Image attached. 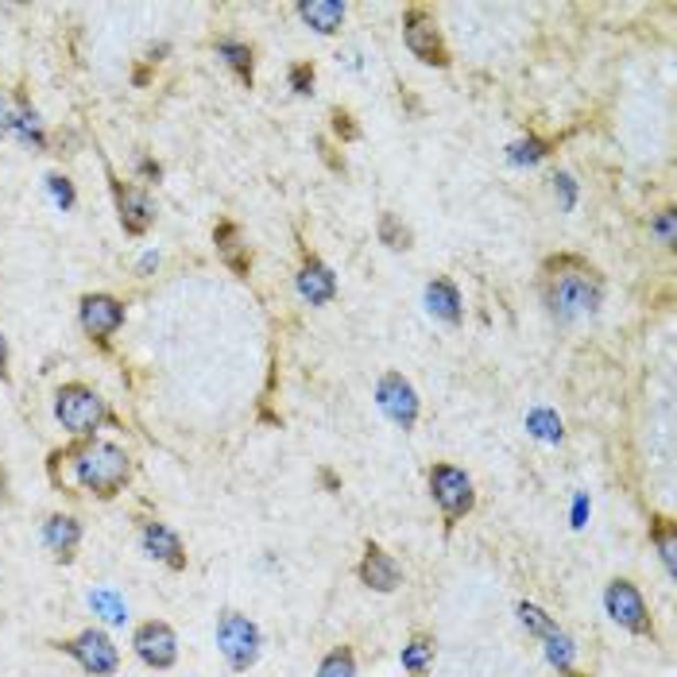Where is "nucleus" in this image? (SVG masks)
<instances>
[{
  "label": "nucleus",
  "mask_w": 677,
  "mask_h": 677,
  "mask_svg": "<svg viewBox=\"0 0 677 677\" xmlns=\"http://www.w3.org/2000/svg\"><path fill=\"white\" fill-rule=\"evenodd\" d=\"M136 171H140L148 182H159V179H163V166H159L155 159H148V155H140V163H136Z\"/></svg>",
  "instance_id": "nucleus-37"
},
{
  "label": "nucleus",
  "mask_w": 677,
  "mask_h": 677,
  "mask_svg": "<svg viewBox=\"0 0 677 677\" xmlns=\"http://www.w3.org/2000/svg\"><path fill=\"white\" fill-rule=\"evenodd\" d=\"M538 291H542L550 318H558V322H581V318H592L604 307V276H600V268H592L584 256L573 252L550 256L542 264Z\"/></svg>",
  "instance_id": "nucleus-1"
},
{
  "label": "nucleus",
  "mask_w": 677,
  "mask_h": 677,
  "mask_svg": "<svg viewBox=\"0 0 677 677\" xmlns=\"http://www.w3.org/2000/svg\"><path fill=\"white\" fill-rule=\"evenodd\" d=\"M55 646L63 654H71V658L94 677H112L120 669L117 643H112L101 627H86V631H78L74 638H63V643H55Z\"/></svg>",
  "instance_id": "nucleus-7"
},
{
  "label": "nucleus",
  "mask_w": 677,
  "mask_h": 677,
  "mask_svg": "<svg viewBox=\"0 0 677 677\" xmlns=\"http://www.w3.org/2000/svg\"><path fill=\"white\" fill-rule=\"evenodd\" d=\"M299 294L310 302V307H325V302L337 299V276L330 271V264L314 252H302V264H299Z\"/></svg>",
  "instance_id": "nucleus-14"
},
{
  "label": "nucleus",
  "mask_w": 677,
  "mask_h": 677,
  "mask_svg": "<svg viewBox=\"0 0 677 677\" xmlns=\"http://www.w3.org/2000/svg\"><path fill=\"white\" fill-rule=\"evenodd\" d=\"M55 453L74 461L78 484L97 499H117L128 488V481H132V458H128V449L112 445V441L86 438L74 441L71 449H55Z\"/></svg>",
  "instance_id": "nucleus-2"
},
{
  "label": "nucleus",
  "mask_w": 677,
  "mask_h": 677,
  "mask_svg": "<svg viewBox=\"0 0 677 677\" xmlns=\"http://www.w3.org/2000/svg\"><path fill=\"white\" fill-rule=\"evenodd\" d=\"M426 481H430V496H433V504L441 507V515H445L449 527H453V523H461L476 507V492H473V481H469L465 469L438 461V465L430 469V476H426Z\"/></svg>",
  "instance_id": "nucleus-5"
},
{
  "label": "nucleus",
  "mask_w": 677,
  "mask_h": 677,
  "mask_svg": "<svg viewBox=\"0 0 677 677\" xmlns=\"http://www.w3.org/2000/svg\"><path fill=\"white\" fill-rule=\"evenodd\" d=\"M651 233L669 248V252H674V248H677V209H674V205H666L662 213H654Z\"/></svg>",
  "instance_id": "nucleus-28"
},
{
  "label": "nucleus",
  "mask_w": 677,
  "mask_h": 677,
  "mask_svg": "<svg viewBox=\"0 0 677 677\" xmlns=\"http://www.w3.org/2000/svg\"><path fill=\"white\" fill-rule=\"evenodd\" d=\"M376 233H379V240H384L391 252H407L410 245H415V233L402 225L395 213H379V225H376Z\"/></svg>",
  "instance_id": "nucleus-24"
},
{
  "label": "nucleus",
  "mask_w": 677,
  "mask_h": 677,
  "mask_svg": "<svg viewBox=\"0 0 677 677\" xmlns=\"http://www.w3.org/2000/svg\"><path fill=\"white\" fill-rule=\"evenodd\" d=\"M132 651L143 666L151 669H171L179 662V635H174L171 623L163 620H143L132 631Z\"/></svg>",
  "instance_id": "nucleus-11"
},
{
  "label": "nucleus",
  "mask_w": 677,
  "mask_h": 677,
  "mask_svg": "<svg viewBox=\"0 0 677 677\" xmlns=\"http://www.w3.org/2000/svg\"><path fill=\"white\" fill-rule=\"evenodd\" d=\"M426 310H430L433 318H441L445 325H461V318H465V307H461V291L453 279L445 276H433L430 283H426Z\"/></svg>",
  "instance_id": "nucleus-18"
},
{
  "label": "nucleus",
  "mask_w": 677,
  "mask_h": 677,
  "mask_svg": "<svg viewBox=\"0 0 677 677\" xmlns=\"http://www.w3.org/2000/svg\"><path fill=\"white\" fill-rule=\"evenodd\" d=\"M318 677H356V654L353 646H333L318 666Z\"/></svg>",
  "instance_id": "nucleus-26"
},
{
  "label": "nucleus",
  "mask_w": 677,
  "mask_h": 677,
  "mask_svg": "<svg viewBox=\"0 0 677 677\" xmlns=\"http://www.w3.org/2000/svg\"><path fill=\"white\" fill-rule=\"evenodd\" d=\"M78 322H82V330H86V337L94 341V345L109 348L112 333L125 325V302H120L117 294H105V291L82 294Z\"/></svg>",
  "instance_id": "nucleus-9"
},
{
  "label": "nucleus",
  "mask_w": 677,
  "mask_h": 677,
  "mask_svg": "<svg viewBox=\"0 0 677 677\" xmlns=\"http://www.w3.org/2000/svg\"><path fill=\"white\" fill-rule=\"evenodd\" d=\"M43 546L55 554V561L71 566L74 554H78V546H82V523L74 519V515H63V512L51 515V519L43 523Z\"/></svg>",
  "instance_id": "nucleus-17"
},
{
  "label": "nucleus",
  "mask_w": 677,
  "mask_h": 677,
  "mask_svg": "<svg viewBox=\"0 0 677 677\" xmlns=\"http://www.w3.org/2000/svg\"><path fill=\"white\" fill-rule=\"evenodd\" d=\"M260 646H264V635L248 615L233 612V608L217 615V651L221 658L229 662V669H237V674L252 669L256 658H260Z\"/></svg>",
  "instance_id": "nucleus-4"
},
{
  "label": "nucleus",
  "mask_w": 677,
  "mask_h": 677,
  "mask_svg": "<svg viewBox=\"0 0 677 677\" xmlns=\"http://www.w3.org/2000/svg\"><path fill=\"white\" fill-rule=\"evenodd\" d=\"M51 194H55V202L63 205V209H71L74 205V186H71V179L66 174H51Z\"/></svg>",
  "instance_id": "nucleus-34"
},
{
  "label": "nucleus",
  "mask_w": 677,
  "mask_h": 677,
  "mask_svg": "<svg viewBox=\"0 0 677 677\" xmlns=\"http://www.w3.org/2000/svg\"><path fill=\"white\" fill-rule=\"evenodd\" d=\"M318 151H322V159H325V163L333 166V171H345V159H337V155H333L330 140H318Z\"/></svg>",
  "instance_id": "nucleus-39"
},
{
  "label": "nucleus",
  "mask_w": 677,
  "mask_h": 677,
  "mask_svg": "<svg viewBox=\"0 0 677 677\" xmlns=\"http://www.w3.org/2000/svg\"><path fill=\"white\" fill-rule=\"evenodd\" d=\"M604 608L623 631H631V635H654L651 608H646L643 592H638L627 577H615V581L608 584V589H604Z\"/></svg>",
  "instance_id": "nucleus-8"
},
{
  "label": "nucleus",
  "mask_w": 677,
  "mask_h": 677,
  "mask_svg": "<svg viewBox=\"0 0 677 677\" xmlns=\"http://www.w3.org/2000/svg\"><path fill=\"white\" fill-rule=\"evenodd\" d=\"M430 662H433V635H426V631H415V635H410V643L402 646V669H407L410 677H426Z\"/></svg>",
  "instance_id": "nucleus-23"
},
{
  "label": "nucleus",
  "mask_w": 677,
  "mask_h": 677,
  "mask_svg": "<svg viewBox=\"0 0 677 677\" xmlns=\"http://www.w3.org/2000/svg\"><path fill=\"white\" fill-rule=\"evenodd\" d=\"M140 542H143V554L155 558V561H163L171 573H182V569H186V546H182V538L174 535L166 523L148 519L140 527Z\"/></svg>",
  "instance_id": "nucleus-13"
},
{
  "label": "nucleus",
  "mask_w": 677,
  "mask_h": 677,
  "mask_svg": "<svg viewBox=\"0 0 677 677\" xmlns=\"http://www.w3.org/2000/svg\"><path fill=\"white\" fill-rule=\"evenodd\" d=\"M89 604H94L109 623H125V615H128L125 612V600H117L112 592H94V597H89Z\"/></svg>",
  "instance_id": "nucleus-32"
},
{
  "label": "nucleus",
  "mask_w": 677,
  "mask_h": 677,
  "mask_svg": "<svg viewBox=\"0 0 677 677\" xmlns=\"http://www.w3.org/2000/svg\"><path fill=\"white\" fill-rule=\"evenodd\" d=\"M519 623L530 631L535 638H550L554 631H558V623H554V615H546L538 604H530V600H523L519 604Z\"/></svg>",
  "instance_id": "nucleus-27"
},
{
  "label": "nucleus",
  "mask_w": 677,
  "mask_h": 677,
  "mask_svg": "<svg viewBox=\"0 0 677 677\" xmlns=\"http://www.w3.org/2000/svg\"><path fill=\"white\" fill-rule=\"evenodd\" d=\"M554 143L550 140H538V136H527V140L512 143V163H538V159L550 155Z\"/></svg>",
  "instance_id": "nucleus-29"
},
{
  "label": "nucleus",
  "mask_w": 677,
  "mask_h": 677,
  "mask_svg": "<svg viewBox=\"0 0 677 677\" xmlns=\"http://www.w3.org/2000/svg\"><path fill=\"white\" fill-rule=\"evenodd\" d=\"M402 43H407V51L418 63L438 66V71L449 66V47L438 32V20H433V12L426 9V4H410V9L402 12Z\"/></svg>",
  "instance_id": "nucleus-6"
},
{
  "label": "nucleus",
  "mask_w": 677,
  "mask_h": 677,
  "mask_svg": "<svg viewBox=\"0 0 677 677\" xmlns=\"http://www.w3.org/2000/svg\"><path fill=\"white\" fill-rule=\"evenodd\" d=\"M213 245H217L221 264H225L233 276L248 279V271H252V252H248L245 237H240L237 221H217V229H213Z\"/></svg>",
  "instance_id": "nucleus-16"
},
{
  "label": "nucleus",
  "mask_w": 677,
  "mask_h": 677,
  "mask_svg": "<svg viewBox=\"0 0 677 677\" xmlns=\"http://www.w3.org/2000/svg\"><path fill=\"white\" fill-rule=\"evenodd\" d=\"M527 426L538 433V438H550V441H558V438H561V418L554 415V410H530Z\"/></svg>",
  "instance_id": "nucleus-31"
},
{
  "label": "nucleus",
  "mask_w": 677,
  "mask_h": 677,
  "mask_svg": "<svg viewBox=\"0 0 677 677\" xmlns=\"http://www.w3.org/2000/svg\"><path fill=\"white\" fill-rule=\"evenodd\" d=\"M558 190H561V209H573V202H577V186H573V179L569 174H558Z\"/></svg>",
  "instance_id": "nucleus-36"
},
{
  "label": "nucleus",
  "mask_w": 677,
  "mask_h": 677,
  "mask_svg": "<svg viewBox=\"0 0 677 677\" xmlns=\"http://www.w3.org/2000/svg\"><path fill=\"white\" fill-rule=\"evenodd\" d=\"M322 484H325V488H330V492H337V488H341V481L330 473V469H322Z\"/></svg>",
  "instance_id": "nucleus-40"
},
{
  "label": "nucleus",
  "mask_w": 677,
  "mask_h": 677,
  "mask_svg": "<svg viewBox=\"0 0 677 677\" xmlns=\"http://www.w3.org/2000/svg\"><path fill=\"white\" fill-rule=\"evenodd\" d=\"M314 78H318V74H314V66H310V63H294L291 66V89L299 97L314 94Z\"/></svg>",
  "instance_id": "nucleus-33"
},
{
  "label": "nucleus",
  "mask_w": 677,
  "mask_h": 677,
  "mask_svg": "<svg viewBox=\"0 0 677 677\" xmlns=\"http://www.w3.org/2000/svg\"><path fill=\"white\" fill-rule=\"evenodd\" d=\"M356 577H361L372 592H395L402 584L399 561H395L391 554H387L384 546H376V542L364 546V558H361V566H356Z\"/></svg>",
  "instance_id": "nucleus-15"
},
{
  "label": "nucleus",
  "mask_w": 677,
  "mask_h": 677,
  "mask_svg": "<svg viewBox=\"0 0 677 677\" xmlns=\"http://www.w3.org/2000/svg\"><path fill=\"white\" fill-rule=\"evenodd\" d=\"M217 55L225 58V66H229V71L237 74V78L245 82L248 89H252V78H256V51L248 47V43L221 40V43H217Z\"/></svg>",
  "instance_id": "nucleus-20"
},
{
  "label": "nucleus",
  "mask_w": 677,
  "mask_h": 677,
  "mask_svg": "<svg viewBox=\"0 0 677 677\" xmlns=\"http://www.w3.org/2000/svg\"><path fill=\"white\" fill-rule=\"evenodd\" d=\"M12 132L20 136L24 143H32L35 151L47 148V136H43V125H40V112L32 109V101H28V94L17 97V128Z\"/></svg>",
  "instance_id": "nucleus-22"
},
{
  "label": "nucleus",
  "mask_w": 677,
  "mask_h": 677,
  "mask_svg": "<svg viewBox=\"0 0 677 677\" xmlns=\"http://www.w3.org/2000/svg\"><path fill=\"white\" fill-rule=\"evenodd\" d=\"M542 643H546V658H550V666L558 669V674H573V638L558 627L550 638H542Z\"/></svg>",
  "instance_id": "nucleus-25"
},
{
  "label": "nucleus",
  "mask_w": 677,
  "mask_h": 677,
  "mask_svg": "<svg viewBox=\"0 0 677 677\" xmlns=\"http://www.w3.org/2000/svg\"><path fill=\"white\" fill-rule=\"evenodd\" d=\"M12 372H9V341H4V333H0V384H9Z\"/></svg>",
  "instance_id": "nucleus-38"
},
{
  "label": "nucleus",
  "mask_w": 677,
  "mask_h": 677,
  "mask_svg": "<svg viewBox=\"0 0 677 677\" xmlns=\"http://www.w3.org/2000/svg\"><path fill=\"white\" fill-rule=\"evenodd\" d=\"M566 677H581V674H577V669H573V674H566Z\"/></svg>",
  "instance_id": "nucleus-41"
},
{
  "label": "nucleus",
  "mask_w": 677,
  "mask_h": 677,
  "mask_svg": "<svg viewBox=\"0 0 677 677\" xmlns=\"http://www.w3.org/2000/svg\"><path fill=\"white\" fill-rule=\"evenodd\" d=\"M55 418L63 422V430H71L78 441L94 438L97 426L117 422L112 410L105 407L101 395H97L89 384H78V379H71V384H63L55 391Z\"/></svg>",
  "instance_id": "nucleus-3"
},
{
  "label": "nucleus",
  "mask_w": 677,
  "mask_h": 677,
  "mask_svg": "<svg viewBox=\"0 0 677 677\" xmlns=\"http://www.w3.org/2000/svg\"><path fill=\"white\" fill-rule=\"evenodd\" d=\"M330 128H333V136H337L341 143L361 140V128H356V120H353V112H348V109H330Z\"/></svg>",
  "instance_id": "nucleus-30"
},
{
  "label": "nucleus",
  "mask_w": 677,
  "mask_h": 677,
  "mask_svg": "<svg viewBox=\"0 0 677 677\" xmlns=\"http://www.w3.org/2000/svg\"><path fill=\"white\" fill-rule=\"evenodd\" d=\"M651 542L658 546L666 573L677 577V523L666 519V515H654V519H651Z\"/></svg>",
  "instance_id": "nucleus-21"
},
{
  "label": "nucleus",
  "mask_w": 677,
  "mask_h": 677,
  "mask_svg": "<svg viewBox=\"0 0 677 677\" xmlns=\"http://www.w3.org/2000/svg\"><path fill=\"white\" fill-rule=\"evenodd\" d=\"M376 399H379V410H384L387 418H391L395 426H399L402 433L415 430L418 422V410H422V402H418V391L415 384H410L402 372H384L376 384Z\"/></svg>",
  "instance_id": "nucleus-10"
},
{
  "label": "nucleus",
  "mask_w": 677,
  "mask_h": 677,
  "mask_svg": "<svg viewBox=\"0 0 677 677\" xmlns=\"http://www.w3.org/2000/svg\"><path fill=\"white\" fill-rule=\"evenodd\" d=\"M109 190H112V202H117V217H120V229L128 237H143V233L155 225V209H151V197L148 190H140L136 182H125L109 171Z\"/></svg>",
  "instance_id": "nucleus-12"
},
{
  "label": "nucleus",
  "mask_w": 677,
  "mask_h": 677,
  "mask_svg": "<svg viewBox=\"0 0 677 677\" xmlns=\"http://www.w3.org/2000/svg\"><path fill=\"white\" fill-rule=\"evenodd\" d=\"M299 17H302V24H310L318 35H337L348 9H345V0H299Z\"/></svg>",
  "instance_id": "nucleus-19"
},
{
  "label": "nucleus",
  "mask_w": 677,
  "mask_h": 677,
  "mask_svg": "<svg viewBox=\"0 0 677 677\" xmlns=\"http://www.w3.org/2000/svg\"><path fill=\"white\" fill-rule=\"evenodd\" d=\"M12 128H17V109H12L9 97L0 94V140H4V136H12Z\"/></svg>",
  "instance_id": "nucleus-35"
}]
</instances>
